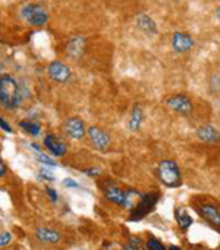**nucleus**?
<instances>
[{
    "label": "nucleus",
    "mask_w": 220,
    "mask_h": 250,
    "mask_svg": "<svg viewBox=\"0 0 220 250\" xmlns=\"http://www.w3.org/2000/svg\"><path fill=\"white\" fill-rule=\"evenodd\" d=\"M173 112L183 115V116H189L194 112V104L191 102V99L185 94H173L170 97L166 99L165 102Z\"/></svg>",
    "instance_id": "obj_4"
},
{
    "label": "nucleus",
    "mask_w": 220,
    "mask_h": 250,
    "mask_svg": "<svg viewBox=\"0 0 220 250\" xmlns=\"http://www.w3.org/2000/svg\"><path fill=\"white\" fill-rule=\"evenodd\" d=\"M0 128H2L3 131L6 133H12V128H11V125L3 119V118H0Z\"/></svg>",
    "instance_id": "obj_26"
},
{
    "label": "nucleus",
    "mask_w": 220,
    "mask_h": 250,
    "mask_svg": "<svg viewBox=\"0 0 220 250\" xmlns=\"http://www.w3.org/2000/svg\"><path fill=\"white\" fill-rule=\"evenodd\" d=\"M159 200V193L154 191V193H148V194H144L140 200V203L137 205V208L132 210L131 213V221H138L141 218H144L147 213H150V210L156 206Z\"/></svg>",
    "instance_id": "obj_6"
},
{
    "label": "nucleus",
    "mask_w": 220,
    "mask_h": 250,
    "mask_svg": "<svg viewBox=\"0 0 220 250\" xmlns=\"http://www.w3.org/2000/svg\"><path fill=\"white\" fill-rule=\"evenodd\" d=\"M87 134L92 143V146L98 150H106L110 147V143H112V139H110V136L103 131L101 128L95 127V125H92V127H90L87 130Z\"/></svg>",
    "instance_id": "obj_8"
},
{
    "label": "nucleus",
    "mask_w": 220,
    "mask_h": 250,
    "mask_svg": "<svg viewBox=\"0 0 220 250\" xmlns=\"http://www.w3.org/2000/svg\"><path fill=\"white\" fill-rule=\"evenodd\" d=\"M143 119H144V113H143V109L135 104L132 107V112H131V119H129V124H128V128L131 131H138L141 128V124H143Z\"/></svg>",
    "instance_id": "obj_17"
},
{
    "label": "nucleus",
    "mask_w": 220,
    "mask_h": 250,
    "mask_svg": "<svg viewBox=\"0 0 220 250\" xmlns=\"http://www.w3.org/2000/svg\"><path fill=\"white\" fill-rule=\"evenodd\" d=\"M147 249H148V250H167V249L165 247L163 243H160L157 238H153V237L148 238V241H147Z\"/></svg>",
    "instance_id": "obj_20"
},
{
    "label": "nucleus",
    "mask_w": 220,
    "mask_h": 250,
    "mask_svg": "<svg viewBox=\"0 0 220 250\" xmlns=\"http://www.w3.org/2000/svg\"><path fill=\"white\" fill-rule=\"evenodd\" d=\"M44 146H46V149H47L52 155L59 156V158L65 156L66 152H68L66 143H65L63 140H60V139H57V137L53 136V134H47V136L44 137Z\"/></svg>",
    "instance_id": "obj_12"
},
{
    "label": "nucleus",
    "mask_w": 220,
    "mask_h": 250,
    "mask_svg": "<svg viewBox=\"0 0 220 250\" xmlns=\"http://www.w3.org/2000/svg\"><path fill=\"white\" fill-rule=\"evenodd\" d=\"M137 25H138V28L141 31H144L148 36H156L159 33V28H157L156 21L151 17L146 15V14H143V15H140L137 18Z\"/></svg>",
    "instance_id": "obj_15"
},
{
    "label": "nucleus",
    "mask_w": 220,
    "mask_h": 250,
    "mask_svg": "<svg viewBox=\"0 0 220 250\" xmlns=\"http://www.w3.org/2000/svg\"><path fill=\"white\" fill-rule=\"evenodd\" d=\"M22 18L34 27H41L49 21V14L40 5H27L21 11Z\"/></svg>",
    "instance_id": "obj_3"
},
{
    "label": "nucleus",
    "mask_w": 220,
    "mask_h": 250,
    "mask_svg": "<svg viewBox=\"0 0 220 250\" xmlns=\"http://www.w3.org/2000/svg\"><path fill=\"white\" fill-rule=\"evenodd\" d=\"M194 47V40L189 34L176 31L172 36V49L175 53L178 55H185L188 52H191V49Z\"/></svg>",
    "instance_id": "obj_9"
},
{
    "label": "nucleus",
    "mask_w": 220,
    "mask_h": 250,
    "mask_svg": "<svg viewBox=\"0 0 220 250\" xmlns=\"http://www.w3.org/2000/svg\"><path fill=\"white\" fill-rule=\"evenodd\" d=\"M5 174H6V167H5L3 161L0 159V178H2V177H3Z\"/></svg>",
    "instance_id": "obj_29"
},
{
    "label": "nucleus",
    "mask_w": 220,
    "mask_h": 250,
    "mask_svg": "<svg viewBox=\"0 0 220 250\" xmlns=\"http://www.w3.org/2000/svg\"><path fill=\"white\" fill-rule=\"evenodd\" d=\"M49 75L53 81L56 83H66L72 72L69 69L68 65H65L63 62H59V61H53L50 65H49Z\"/></svg>",
    "instance_id": "obj_10"
},
{
    "label": "nucleus",
    "mask_w": 220,
    "mask_h": 250,
    "mask_svg": "<svg viewBox=\"0 0 220 250\" xmlns=\"http://www.w3.org/2000/svg\"><path fill=\"white\" fill-rule=\"evenodd\" d=\"M63 130L65 134L72 140H81L85 136V122L78 116L68 118L63 124Z\"/></svg>",
    "instance_id": "obj_7"
},
{
    "label": "nucleus",
    "mask_w": 220,
    "mask_h": 250,
    "mask_svg": "<svg viewBox=\"0 0 220 250\" xmlns=\"http://www.w3.org/2000/svg\"><path fill=\"white\" fill-rule=\"evenodd\" d=\"M169 250H182V249H181V247H176V246H170Z\"/></svg>",
    "instance_id": "obj_31"
},
{
    "label": "nucleus",
    "mask_w": 220,
    "mask_h": 250,
    "mask_svg": "<svg viewBox=\"0 0 220 250\" xmlns=\"http://www.w3.org/2000/svg\"><path fill=\"white\" fill-rule=\"evenodd\" d=\"M124 250H141V247H140V240H138V238H132V240L124 247Z\"/></svg>",
    "instance_id": "obj_23"
},
{
    "label": "nucleus",
    "mask_w": 220,
    "mask_h": 250,
    "mask_svg": "<svg viewBox=\"0 0 220 250\" xmlns=\"http://www.w3.org/2000/svg\"><path fill=\"white\" fill-rule=\"evenodd\" d=\"M0 80H2V75H0Z\"/></svg>",
    "instance_id": "obj_32"
},
{
    "label": "nucleus",
    "mask_w": 220,
    "mask_h": 250,
    "mask_svg": "<svg viewBox=\"0 0 220 250\" xmlns=\"http://www.w3.org/2000/svg\"><path fill=\"white\" fill-rule=\"evenodd\" d=\"M47 194L50 196V199H52L53 202H56V200H57V194H56V191H55L53 188H50V187H49V188H47Z\"/></svg>",
    "instance_id": "obj_28"
},
{
    "label": "nucleus",
    "mask_w": 220,
    "mask_h": 250,
    "mask_svg": "<svg viewBox=\"0 0 220 250\" xmlns=\"http://www.w3.org/2000/svg\"><path fill=\"white\" fill-rule=\"evenodd\" d=\"M36 237L41 241V243H59L62 235L59 234V231L53 229V228H37L36 229Z\"/></svg>",
    "instance_id": "obj_16"
},
{
    "label": "nucleus",
    "mask_w": 220,
    "mask_h": 250,
    "mask_svg": "<svg viewBox=\"0 0 220 250\" xmlns=\"http://www.w3.org/2000/svg\"><path fill=\"white\" fill-rule=\"evenodd\" d=\"M37 159H38L41 164L47 165V167H56V162H55L52 158H49L47 155H44L41 150H40V152H37Z\"/></svg>",
    "instance_id": "obj_21"
},
{
    "label": "nucleus",
    "mask_w": 220,
    "mask_h": 250,
    "mask_svg": "<svg viewBox=\"0 0 220 250\" xmlns=\"http://www.w3.org/2000/svg\"><path fill=\"white\" fill-rule=\"evenodd\" d=\"M19 127L30 136L33 137H37L40 133H41V125L38 122H34V121H21L19 122Z\"/></svg>",
    "instance_id": "obj_19"
},
{
    "label": "nucleus",
    "mask_w": 220,
    "mask_h": 250,
    "mask_svg": "<svg viewBox=\"0 0 220 250\" xmlns=\"http://www.w3.org/2000/svg\"><path fill=\"white\" fill-rule=\"evenodd\" d=\"M175 218H176V222L179 225L181 229H188L191 225H192V218L189 216V213L183 209V208H179L176 212H175Z\"/></svg>",
    "instance_id": "obj_18"
},
{
    "label": "nucleus",
    "mask_w": 220,
    "mask_h": 250,
    "mask_svg": "<svg viewBox=\"0 0 220 250\" xmlns=\"http://www.w3.org/2000/svg\"><path fill=\"white\" fill-rule=\"evenodd\" d=\"M85 49H87V40L81 36L71 39L66 44V52L73 59H79L85 53Z\"/></svg>",
    "instance_id": "obj_13"
},
{
    "label": "nucleus",
    "mask_w": 220,
    "mask_h": 250,
    "mask_svg": "<svg viewBox=\"0 0 220 250\" xmlns=\"http://www.w3.org/2000/svg\"><path fill=\"white\" fill-rule=\"evenodd\" d=\"M197 137L204 143H216L220 142V133L211 124H204L197 130Z\"/></svg>",
    "instance_id": "obj_14"
},
{
    "label": "nucleus",
    "mask_w": 220,
    "mask_h": 250,
    "mask_svg": "<svg viewBox=\"0 0 220 250\" xmlns=\"http://www.w3.org/2000/svg\"><path fill=\"white\" fill-rule=\"evenodd\" d=\"M104 196L107 200H110L115 205H119L122 208H131L132 206V200H131V191H125L121 190L119 187L110 184L106 187L104 190Z\"/></svg>",
    "instance_id": "obj_5"
},
{
    "label": "nucleus",
    "mask_w": 220,
    "mask_h": 250,
    "mask_svg": "<svg viewBox=\"0 0 220 250\" xmlns=\"http://www.w3.org/2000/svg\"><path fill=\"white\" fill-rule=\"evenodd\" d=\"M22 102V93L11 75H2L0 80V104L6 109H17Z\"/></svg>",
    "instance_id": "obj_1"
},
{
    "label": "nucleus",
    "mask_w": 220,
    "mask_h": 250,
    "mask_svg": "<svg viewBox=\"0 0 220 250\" xmlns=\"http://www.w3.org/2000/svg\"><path fill=\"white\" fill-rule=\"evenodd\" d=\"M216 17H217V20L220 21V6H219V8L216 9Z\"/></svg>",
    "instance_id": "obj_30"
},
{
    "label": "nucleus",
    "mask_w": 220,
    "mask_h": 250,
    "mask_svg": "<svg viewBox=\"0 0 220 250\" xmlns=\"http://www.w3.org/2000/svg\"><path fill=\"white\" fill-rule=\"evenodd\" d=\"M62 184H63L65 187H68V188H76V187H78V183H76L75 180H72V178H65V180L62 181Z\"/></svg>",
    "instance_id": "obj_25"
},
{
    "label": "nucleus",
    "mask_w": 220,
    "mask_h": 250,
    "mask_svg": "<svg viewBox=\"0 0 220 250\" xmlns=\"http://www.w3.org/2000/svg\"><path fill=\"white\" fill-rule=\"evenodd\" d=\"M85 174L87 175H91V177H97L98 174H100V169H97V168H91V169H85Z\"/></svg>",
    "instance_id": "obj_27"
},
{
    "label": "nucleus",
    "mask_w": 220,
    "mask_h": 250,
    "mask_svg": "<svg viewBox=\"0 0 220 250\" xmlns=\"http://www.w3.org/2000/svg\"><path fill=\"white\" fill-rule=\"evenodd\" d=\"M38 175H40V178H43V180H46V181H53V180H55V175H53L49 169H46V168L40 169Z\"/></svg>",
    "instance_id": "obj_24"
},
{
    "label": "nucleus",
    "mask_w": 220,
    "mask_h": 250,
    "mask_svg": "<svg viewBox=\"0 0 220 250\" xmlns=\"http://www.w3.org/2000/svg\"><path fill=\"white\" fill-rule=\"evenodd\" d=\"M157 177L166 187H179L182 183V175L178 164L172 159H165L157 167Z\"/></svg>",
    "instance_id": "obj_2"
},
{
    "label": "nucleus",
    "mask_w": 220,
    "mask_h": 250,
    "mask_svg": "<svg viewBox=\"0 0 220 250\" xmlns=\"http://www.w3.org/2000/svg\"><path fill=\"white\" fill-rule=\"evenodd\" d=\"M197 212L208 222L211 224L213 227L216 228H220V210L217 206L211 205V203H204V205H200L197 208Z\"/></svg>",
    "instance_id": "obj_11"
},
{
    "label": "nucleus",
    "mask_w": 220,
    "mask_h": 250,
    "mask_svg": "<svg viewBox=\"0 0 220 250\" xmlns=\"http://www.w3.org/2000/svg\"><path fill=\"white\" fill-rule=\"evenodd\" d=\"M12 241V234L9 231L0 232V247H6Z\"/></svg>",
    "instance_id": "obj_22"
}]
</instances>
